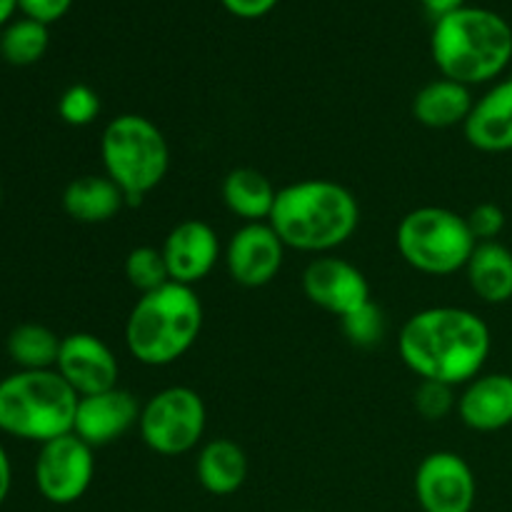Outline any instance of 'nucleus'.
Returning a JSON list of instances; mask_svg holds the SVG:
<instances>
[{"instance_id":"26","label":"nucleus","mask_w":512,"mask_h":512,"mask_svg":"<svg viewBox=\"0 0 512 512\" xmlns=\"http://www.w3.org/2000/svg\"><path fill=\"white\" fill-rule=\"evenodd\" d=\"M340 325H343L345 338L353 345H358V348H373L385 335L383 310L373 300L365 303L363 308L353 310L350 315H345V318H340Z\"/></svg>"},{"instance_id":"19","label":"nucleus","mask_w":512,"mask_h":512,"mask_svg":"<svg viewBox=\"0 0 512 512\" xmlns=\"http://www.w3.org/2000/svg\"><path fill=\"white\" fill-rule=\"evenodd\" d=\"M475 100L468 85L450 78H438L423 85L413 98V118L433 130L465 125Z\"/></svg>"},{"instance_id":"33","label":"nucleus","mask_w":512,"mask_h":512,"mask_svg":"<svg viewBox=\"0 0 512 512\" xmlns=\"http://www.w3.org/2000/svg\"><path fill=\"white\" fill-rule=\"evenodd\" d=\"M10 483H13V468H10L8 453H5V448L0 445V505L8 498Z\"/></svg>"},{"instance_id":"30","label":"nucleus","mask_w":512,"mask_h":512,"mask_svg":"<svg viewBox=\"0 0 512 512\" xmlns=\"http://www.w3.org/2000/svg\"><path fill=\"white\" fill-rule=\"evenodd\" d=\"M73 0H18V8L23 10L25 18L38 20V23L50 25L63 18L70 10Z\"/></svg>"},{"instance_id":"34","label":"nucleus","mask_w":512,"mask_h":512,"mask_svg":"<svg viewBox=\"0 0 512 512\" xmlns=\"http://www.w3.org/2000/svg\"><path fill=\"white\" fill-rule=\"evenodd\" d=\"M18 8V0H0V25H5L10 20V15Z\"/></svg>"},{"instance_id":"15","label":"nucleus","mask_w":512,"mask_h":512,"mask_svg":"<svg viewBox=\"0 0 512 512\" xmlns=\"http://www.w3.org/2000/svg\"><path fill=\"white\" fill-rule=\"evenodd\" d=\"M160 250L168 265L170 283L193 288L218 265L220 240L218 233L203 220H183L170 230Z\"/></svg>"},{"instance_id":"24","label":"nucleus","mask_w":512,"mask_h":512,"mask_svg":"<svg viewBox=\"0 0 512 512\" xmlns=\"http://www.w3.org/2000/svg\"><path fill=\"white\" fill-rule=\"evenodd\" d=\"M48 43V25L30 18L15 20L0 33V58L10 65L25 68V65H33L43 58Z\"/></svg>"},{"instance_id":"27","label":"nucleus","mask_w":512,"mask_h":512,"mask_svg":"<svg viewBox=\"0 0 512 512\" xmlns=\"http://www.w3.org/2000/svg\"><path fill=\"white\" fill-rule=\"evenodd\" d=\"M58 115L73 128H85L100 115V98L90 85L75 83L60 95Z\"/></svg>"},{"instance_id":"2","label":"nucleus","mask_w":512,"mask_h":512,"mask_svg":"<svg viewBox=\"0 0 512 512\" xmlns=\"http://www.w3.org/2000/svg\"><path fill=\"white\" fill-rule=\"evenodd\" d=\"M268 223L285 248L325 255L353 238L360 223V205L335 180H298L278 190Z\"/></svg>"},{"instance_id":"21","label":"nucleus","mask_w":512,"mask_h":512,"mask_svg":"<svg viewBox=\"0 0 512 512\" xmlns=\"http://www.w3.org/2000/svg\"><path fill=\"white\" fill-rule=\"evenodd\" d=\"M468 283L480 300L503 305L512 300V250L503 243H478L468 265Z\"/></svg>"},{"instance_id":"25","label":"nucleus","mask_w":512,"mask_h":512,"mask_svg":"<svg viewBox=\"0 0 512 512\" xmlns=\"http://www.w3.org/2000/svg\"><path fill=\"white\" fill-rule=\"evenodd\" d=\"M125 278L140 295L153 293V290L168 285L170 273L168 265H165L163 250L153 248V245H140V248L130 250L128 258H125Z\"/></svg>"},{"instance_id":"29","label":"nucleus","mask_w":512,"mask_h":512,"mask_svg":"<svg viewBox=\"0 0 512 512\" xmlns=\"http://www.w3.org/2000/svg\"><path fill=\"white\" fill-rule=\"evenodd\" d=\"M468 220V228L473 233V238L478 243H493L498 240V235L505 230V213L500 205L495 203H480L465 215Z\"/></svg>"},{"instance_id":"28","label":"nucleus","mask_w":512,"mask_h":512,"mask_svg":"<svg viewBox=\"0 0 512 512\" xmlns=\"http://www.w3.org/2000/svg\"><path fill=\"white\" fill-rule=\"evenodd\" d=\"M453 385L435 383V380H420L415 390V410L425 420H443L458 408V398L453 393Z\"/></svg>"},{"instance_id":"3","label":"nucleus","mask_w":512,"mask_h":512,"mask_svg":"<svg viewBox=\"0 0 512 512\" xmlns=\"http://www.w3.org/2000/svg\"><path fill=\"white\" fill-rule=\"evenodd\" d=\"M433 60L443 78L463 85L490 83L512 60V28L488 8H458L435 20Z\"/></svg>"},{"instance_id":"22","label":"nucleus","mask_w":512,"mask_h":512,"mask_svg":"<svg viewBox=\"0 0 512 512\" xmlns=\"http://www.w3.org/2000/svg\"><path fill=\"white\" fill-rule=\"evenodd\" d=\"M278 190L255 168H235L223 180L225 208L245 223H268Z\"/></svg>"},{"instance_id":"23","label":"nucleus","mask_w":512,"mask_h":512,"mask_svg":"<svg viewBox=\"0 0 512 512\" xmlns=\"http://www.w3.org/2000/svg\"><path fill=\"white\" fill-rule=\"evenodd\" d=\"M60 343L63 338H58L45 325L23 323L10 330L5 348L20 370H55Z\"/></svg>"},{"instance_id":"5","label":"nucleus","mask_w":512,"mask_h":512,"mask_svg":"<svg viewBox=\"0 0 512 512\" xmlns=\"http://www.w3.org/2000/svg\"><path fill=\"white\" fill-rule=\"evenodd\" d=\"M78 393L58 370H18L0 380V433L48 443L73 433Z\"/></svg>"},{"instance_id":"7","label":"nucleus","mask_w":512,"mask_h":512,"mask_svg":"<svg viewBox=\"0 0 512 512\" xmlns=\"http://www.w3.org/2000/svg\"><path fill=\"white\" fill-rule=\"evenodd\" d=\"M395 245L410 268L425 275H453L465 270L478 240L470 233L465 215L425 205L400 220Z\"/></svg>"},{"instance_id":"20","label":"nucleus","mask_w":512,"mask_h":512,"mask_svg":"<svg viewBox=\"0 0 512 512\" xmlns=\"http://www.w3.org/2000/svg\"><path fill=\"white\" fill-rule=\"evenodd\" d=\"M195 475L210 495H233L248 480V455L233 440L215 438L200 448Z\"/></svg>"},{"instance_id":"17","label":"nucleus","mask_w":512,"mask_h":512,"mask_svg":"<svg viewBox=\"0 0 512 512\" xmlns=\"http://www.w3.org/2000/svg\"><path fill=\"white\" fill-rule=\"evenodd\" d=\"M465 140L483 153L512 150V75L475 100L463 125Z\"/></svg>"},{"instance_id":"13","label":"nucleus","mask_w":512,"mask_h":512,"mask_svg":"<svg viewBox=\"0 0 512 512\" xmlns=\"http://www.w3.org/2000/svg\"><path fill=\"white\" fill-rule=\"evenodd\" d=\"M55 370L78 393V398L118 388V358L110 345L93 333L65 335Z\"/></svg>"},{"instance_id":"18","label":"nucleus","mask_w":512,"mask_h":512,"mask_svg":"<svg viewBox=\"0 0 512 512\" xmlns=\"http://www.w3.org/2000/svg\"><path fill=\"white\" fill-rule=\"evenodd\" d=\"M125 205L123 190L108 175H80L63 193V210L83 225L108 223Z\"/></svg>"},{"instance_id":"32","label":"nucleus","mask_w":512,"mask_h":512,"mask_svg":"<svg viewBox=\"0 0 512 512\" xmlns=\"http://www.w3.org/2000/svg\"><path fill=\"white\" fill-rule=\"evenodd\" d=\"M420 3L425 5V10H428L435 20H438L443 18V15L455 13L458 8H463L465 0H420Z\"/></svg>"},{"instance_id":"11","label":"nucleus","mask_w":512,"mask_h":512,"mask_svg":"<svg viewBox=\"0 0 512 512\" xmlns=\"http://www.w3.org/2000/svg\"><path fill=\"white\" fill-rule=\"evenodd\" d=\"M303 293L310 303L335 318H345L370 303L368 278L353 263L335 255H320L308 263L303 273Z\"/></svg>"},{"instance_id":"35","label":"nucleus","mask_w":512,"mask_h":512,"mask_svg":"<svg viewBox=\"0 0 512 512\" xmlns=\"http://www.w3.org/2000/svg\"><path fill=\"white\" fill-rule=\"evenodd\" d=\"M0 198H3V188H0Z\"/></svg>"},{"instance_id":"31","label":"nucleus","mask_w":512,"mask_h":512,"mask_svg":"<svg viewBox=\"0 0 512 512\" xmlns=\"http://www.w3.org/2000/svg\"><path fill=\"white\" fill-rule=\"evenodd\" d=\"M220 3L225 5L228 13L238 15V18H245V20H253V18H263L265 13H270L280 0H220Z\"/></svg>"},{"instance_id":"8","label":"nucleus","mask_w":512,"mask_h":512,"mask_svg":"<svg viewBox=\"0 0 512 512\" xmlns=\"http://www.w3.org/2000/svg\"><path fill=\"white\" fill-rule=\"evenodd\" d=\"M208 423L203 398L193 388L173 385L155 393L140 408L138 430L143 443L158 455L190 453L200 443Z\"/></svg>"},{"instance_id":"9","label":"nucleus","mask_w":512,"mask_h":512,"mask_svg":"<svg viewBox=\"0 0 512 512\" xmlns=\"http://www.w3.org/2000/svg\"><path fill=\"white\" fill-rule=\"evenodd\" d=\"M93 475V448L75 433L60 435L40 445L35 458V485L48 503H78L88 493Z\"/></svg>"},{"instance_id":"12","label":"nucleus","mask_w":512,"mask_h":512,"mask_svg":"<svg viewBox=\"0 0 512 512\" xmlns=\"http://www.w3.org/2000/svg\"><path fill=\"white\" fill-rule=\"evenodd\" d=\"M285 260V243L270 223H245L225 248L230 278L243 288H263L278 278Z\"/></svg>"},{"instance_id":"10","label":"nucleus","mask_w":512,"mask_h":512,"mask_svg":"<svg viewBox=\"0 0 512 512\" xmlns=\"http://www.w3.org/2000/svg\"><path fill=\"white\" fill-rule=\"evenodd\" d=\"M415 498L423 512H473L478 498L473 468L450 450L430 453L415 470Z\"/></svg>"},{"instance_id":"6","label":"nucleus","mask_w":512,"mask_h":512,"mask_svg":"<svg viewBox=\"0 0 512 512\" xmlns=\"http://www.w3.org/2000/svg\"><path fill=\"white\" fill-rule=\"evenodd\" d=\"M105 175L123 190L128 205H140L165 180L170 148L163 130L143 115L125 113L110 120L100 138Z\"/></svg>"},{"instance_id":"1","label":"nucleus","mask_w":512,"mask_h":512,"mask_svg":"<svg viewBox=\"0 0 512 512\" xmlns=\"http://www.w3.org/2000/svg\"><path fill=\"white\" fill-rule=\"evenodd\" d=\"M490 328L480 315L465 308H428L403 325L398 350L403 363L420 380L468 385L488 363Z\"/></svg>"},{"instance_id":"16","label":"nucleus","mask_w":512,"mask_h":512,"mask_svg":"<svg viewBox=\"0 0 512 512\" xmlns=\"http://www.w3.org/2000/svg\"><path fill=\"white\" fill-rule=\"evenodd\" d=\"M458 415L470 430L498 433L512 425V375L480 373L458 398Z\"/></svg>"},{"instance_id":"14","label":"nucleus","mask_w":512,"mask_h":512,"mask_svg":"<svg viewBox=\"0 0 512 512\" xmlns=\"http://www.w3.org/2000/svg\"><path fill=\"white\" fill-rule=\"evenodd\" d=\"M140 420V405L130 390L110 388L105 393L78 398L73 433L90 448H105L123 438Z\"/></svg>"},{"instance_id":"4","label":"nucleus","mask_w":512,"mask_h":512,"mask_svg":"<svg viewBox=\"0 0 512 512\" xmlns=\"http://www.w3.org/2000/svg\"><path fill=\"white\" fill-rule=\"evenodd\" d=\"M203 330V303L193 288L168 283L140 295L125 323V345L138 363L163 368L183 358Z\"/></svg>"}]
</instances>
